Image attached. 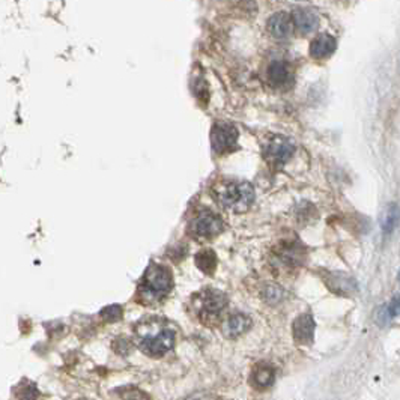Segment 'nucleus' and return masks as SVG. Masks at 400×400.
<instances>
[{"mask_svg": "<svg viewBox=\"0 0 400 400\" xmlns=\"http://www.w3.org/2000/svg\"><path fill=\"white\" fill-rule=\"evenodd\" d=\"M336 47H337L336 39L331 35L322 34L313 39V43L310 45V56L313 59H327L334 53Z\"/></svg>", "mask_w": 400, "mask_h": 400, "instance_id": "nucleus-13", "label": "nucleus"}, {"mask_svg": "<svg viewBox=\"0 0 400 400\" xmlns=\"http://www.w3.org/2000/svg\"><path fill=\"white\" fill-rule=\"evenodd\" d=\"M315 320L307 313L298 316L292 324V334L295 342L300 344H310L315 339Z\"/></svg>", "mask_w": 400, "mask_h": 400, "instance_id": "nucleus-8", "label": "nucleus"}, {"mask_svg": "<svg viewBox=\"0 0 400 400\" xmlns=\"http://www.w3.org/2000/svg\"><path fill=\"white\" fill-rule=\"evenodd\" d=\"M400 224V208L396 205V203H390L387 207L386 213L382 215V232L386 235H391Z\"/></svg>", "mask_w": 400, "mask_h": 400, "instance_id": "nucleus-16", "label": "nucleus"}, {"mask_svg": "<svg viewBox=\"0 0 400 400\" xmlns=\"http://www.w3.org/2000/svg\"><path fill=\"white\" fill-rule=\"evenodd\" d=\"M176 334L161 319H146L136 329V342L145 355L160 358L175 346Z\"/></svg>", "mask_w": 400, "mask_h": 400, "instance_id": "nucleus-1", "label": "nucleus"}, {"mask_svg": "<svg viewBox=\"0 0 400 400\" xmlns=\"http://www.w3.org/2000/svg\"><path fill=\"white\" fill-rule=\"evenodd\" d=\"M324 281L329 291L337 295H352L357 292V281L344 272L329 271L324 277Z\"/></svg>", "mask_w": 400, "mask_h": 400, "instance_id": "nucleus-7", "label": "nucleus"}, {"mask_svg": "<svg viewBox=\"0 0 400 400\" xmlns=\"http://www.w3.org/2000/svg\"><path fill=\"white\" fill-rule=\"evenodd\" d=\"M187 400H209V397L207 396V395H194V396H191V397H188Z\"/></svg>", "mask_w": 400, "mask_h": 400, "instance_id": "nucleus-22", "label": "nucleus"}, {"mask_svg": "<svg viewBox=\"0 0 400 400\" xmlns=\"http://www.w3.org/2000/svg\"><path fill=\"white\" fill-rule=\"evenodd\" d=\"M123 400H143V395L137 390H132L123 396Z\"/></svg>", "mask_w": 400, "mask_h": 400, "instance_id": "nucleus-21", "label": "nucleus"}, {"mask_svg": "<svg viewBox=\"0 0 400 400\" xmlns=\"http://www.w3.org/2000/svg\"><path fill=\"white\" fill-rule=\"evenodd\" d=\"M191 233L198 238H213L223 231V222L211 211H202L191 222Z\"/></svg>", "mask_w": 400, "mask_h": 400, "instance_id": "nucleus-5", "label": "nucleus"}, {"mask_svg": "<svg viewBox=\"0 0 400 400\" xmlns=\"http://www.w3.org/2000/svg\"><path fill=\"white\" fill-rule=\"evenodd\" d=\"M211 142L217 154H227L237 146L238 131L231 123H217L211 132Z\"/></svg>", "mask_w": 400, "mask_h": 400, "instance_id": "nucleus-6", "label": "nucleus"}, {"mask_svg": "<svg viewBox=\"0 0 400 400\" xmlns=\"http://www.w3.org/2000/svg\"><path fill=\"white\" fill-rule=\"evenodd\" d=\"M274 378H276V372H274V368L271 366L261 364L255 368L252 382L257 388H268L274 384Z\"/></svg>", "mask_w": 400, "mask_h": 400, "instance_id": "nucleus-15", "label": "nucleus"}, {"mask_svg": "<svg viewBox=\"0 0 400 400\" xmlns=\"http://www.w3.org/2000/svg\"><path fill=\"white\" fill-rule=\"evenodd\" d=\"M199 304L205 315H217V313L222 311L227 305V296L222 291L208 289V291L200 294Z\"/></svg>", "mask_w": 400, "mask_h": 400, "instance_id": "nucleus-9", "label": "nucleus"}, {"mask_svg": "<svg viewBox=\"0 0 400 400\" xmlns=\"http://www.w3.org/2000/svg\"><path fill=\"white\" fill-rule=\"evenodd\" d=\"M19 400H38L39 399V390L36 388L35 384L30 381H23L15 391Z\"/></svg>", "mask_w": 400, "mask_h": 400, "instance_id": "nucleus-18", "label": "nucleus"}, {"mask_svg": "<svg viewBox=\"0 0 400 400\" xmlns=\"http://www.w3.org/2000/svg\"><path fill=\"white\" fill-rule=\"evenodd\" d=\"M295 146L289 139L274 137L265 146V158L274 167H283L291 160Z\"/></svg>", "mask_w": 400, "mask_h": 400, "instance_id": "nucleus-4", "label": "nucleus"}, {"mask_svg": "<svg viewBox=\"0 0 400 400\" xmlns=\"http://www.w3.org/2000/svg\"><path fill=\"white\" fill-rule=\"evenodd\" d=\"M252 327V319L247 315H233L224 322V334L231 339H235L241 334H244L247 329Z\"/></svg>", "mask_w": 400, "mask_h": 400, "instance_id": "nucleus-14", "label": "nucleus"}, {"mask_svg": "<svg viewBox=\"0 0 400 400\" xmlns=\"http://www.w3.org/2000/svg\"><path fill=\"white\" fill-rule=\"evenodd\" d=\"M270 34L277 39H285L292 34L294 23L292 17L286 12H277L268 20Z\"/></svg>", "mask_w": 400, "mask_h": 400, "instance_id": "nucleus-11", "label": "nucleus"}, {"mask_svg": "<svg viewBox=\"0 0 400 400\" xmlns=\"http://www.w3.org/2000/svg\"><path fill=\"white\" fill-rule=\"evenodd\" d=\"M263 298L265 301L268 304H277L279 301H281V298H283V291L279 286H268L265 289L263 292Z\"/></svg>", "mask_w": 400, "mask_h": 400, "instance_id": "nucleus-20", "label": "nucleus"}, {"mask_svg": "<svg viewBox=\"0 0 400 400\" xmlns=\"http://www.w3.org/2000/svg\"><path fill=\"white\" fill-rule=\"evenodd\" d=\"M196 265L198 268L205 274H213L217 268V256L213 250H203L196 255Z\"/></svg>", "mask_w": 400, "mask_h": 400, "instance_id": "nucleus-17", "label": "nucleus"}, {"mask_svg": "<svg viewBox=\"0 0 400 400\" xmlns=\"http://www.w3.org/2000/svg\"><path fill=\"white\" fill-rule=\"evenodd\" d=\"M292 23H294V27L300 32L301 35H307L315 32L319 26V19L318 15L313 12L311 10H295L292 12Z\"/></svg>", "mask_w": 400, "mask_h": 400, "instance_id": "nucleus-10", "label": "nucleus"}, {"mask_svg": "<svg viewBox=\"0 0 400 400\" xmlns=\"http://www.w3.org/2000/svg\"><path fill=\"white\" fill-rule=\"evenodd\" d=\"M101 316H103L107 322H116V320L122 319V307L117 304L108 305V307L103 309V311H101Z\"/></svg>", "mask_w": 400, "mask_h": 400, "instance_id": "nucleus-19", "label": "nucleus"}, {"mask_svg": "<svg viewBox=\"0 0 400 400\" xmlns=\"http://www.w3.org/2000/svg\"><path fill=\"white\" fill-rule=\"evenodd\" d=\"M266 78L268 83L274 88H285V86L291 84L292 82V73L285 62H272L266 71Z\"/></svg>", "mask_w": 400, "mask_h": 400, "instance_id": "nucleus-12", "label": "nucleus"}, {"mask_svg": "<svg viewBox=\"0 0 400 400\" xmlns=\"http://www.w3.org/2000/svg\"><path fill=\"white\" fill-rule=\"evenodd\" d=\"M215 198L220 205L232 213H244L255 202V190L246 181L223 183L217 187Z\"/></svg>", "mask_w": 400, "mask_h": 400, "instance_id": "nucleus-2", "label": "nucleus"}, {"mask_svg": "<svg viewBox=\"0 0 400 400\" xmlns=\"http://www.w3.org/2000/svg\"><path fill=\"white\" fill-rule=\"evenodd\" d=\"M172 286H174V277L166 266L151 265L145 272L140 294L145 301H160L170 292Z\"/></svg>", "mask_w": 400, "mask_h": 400, "instance_id": "nucleus-3", "label": "nucleus"}]
</instances>
